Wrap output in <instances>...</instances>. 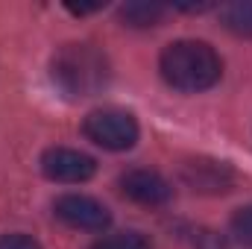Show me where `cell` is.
<instances>
[{
    "instance_id": "cell-1",
    "label": "cell",
    "mask_w": 252,
    "mask_h": 249,
    "mask_svg": "<svg viewBox=\"0 0 252 249\" xmlns=\"http://www.w3.org/2000/svg\"><path fill=\"white\" fill-rule=\"evenodd\" d=\"M158 70L170 88H176L182 94H199V91H208L220 82L223 59L208 41L179 38L161 50Z\"/></svg>"
},
{
    "instance_id": "cell-2",
    "label": "cell",
    "mask_w": 252,
    "mask_h": 249,
    "mask_svg": "<svg viewBox=\"0 0 252 249\" xmlns=\"http://www.w3.org/2000/svg\"><path fill=\"white\" fill-rule=\"evenodd\" d=\"M50 76L67 97H91L100 88H106L112 67L100 47L88 41H70L62 44L50 59Z\"/></svg>"
},
{
    "instance_id": "cell-3",
    "label": "cell",
    "mask_w": 252,
    "mask_h": 249,
    "mask_svg": "<svg viewBox=\"0 0 252 249\" xmlns=\"http://www.w3.org/2000/svg\"><path fill=\"white\" fill-rule=\"evenodd\" d=\"M82 132L91 144L112 150V153H124L135 147L141 129L132 112L118 109V106H103V109L88 112V118L82 121Z\"/></svg>"
},
{
    "instance_id": "cell-4",
    "label": "cell",
    "mask_w": 252,
    "mask_h": 249,
    "mask_svg": "<svg viewBox=\"0 0 252 249\" xmlns=\"http://www.w3.org/2000/svg\"><path fill=\"white\" fill-rule=\"evenodd\" d=\"M53 211L64 226L79 229V232H106L112 226L109 208L88 193H62L53 202Z\"/></svg>"
},
{
    "instance_id": "cell-5",
    "label": "cell",
    "mask_w": 252,
    "mask_h": 249,
    "mask_svg": "<svg viewBox=\"0 0 252 249\" xmlns=\"http://www.w3.org/2000/svg\"><path fill=\"white\" fill-rule=\"evenodd\" d=\"M41 173L50 182L82 185L97 173V161L79 150H70V147H50L41 156Z\"/></svg>"
},
{
    "instance_id": "cell-6",
    "label": "cell",
    "mask_w": 252,
    "mask_h": 249,
    "mask_svg": "<svg viewBox=\"0 0 252 249\" xmlns=\"http://www.w3.org/2000/svg\"><path fill=\"white\" fill-rule=\"evenodd\" d=\"M182 182L199 193H226L235 182V173L226 161L196 156L182 164Z\"/></svg>"
},
{
    "instance_id": "cell-7",
    "label": "cell",
    "mask_w": 252,
    "mask_h": 249,
    "mask_svg": "<svg viewBox=\"0 0 252 249\" xmlns=\"http://www.w3.org/2000/svg\"><path fill=\"white\" fill-rule=\"evenodd\" d=\"M121 190H124V196H129L132 202L150 205V208L164 205V202H170V196H173L170 182H167L161 173L147 170V167L126 170L124 176H121Z\"/></svg>"
},
{
    "instance_id": "cell-8",
    "label": "cell",
    "mask_w": 252,
    "mask_h": 249,
    "mask_svg": "<svg viewBox=\"0 0 252 249\" xmlns=\"http://www.w3.org/2000/svg\"><path fill=\"white\" fill-rule=\"evenodd\" d=\"M220 21L235 35L252 38V0H235V3L220 6Z\"/></svg>"
},
{
    "instance_id": "cell-9",
    "label": "cell",
    "mask_w": 252,
    "mask_h": 249,
    "mask_svg": "<svg viewBox=\"0 0 252 249\" xmlns=\"http://www.w3.org/2000/svg\"><path fill=\"white\" fill-rule=\"evenodd\" d=\"M167 6L161 3H126L121 6V18L126 27H156L164 18Z\"/></svg>"
},
{
    "instance_id": "cell-10",
    "label": "cell",
    "mask_w": 252,
    "mask_h": 249,
    "mask_svg": "<svg viewBox=\"0 0 252 249\" xmlns=\"http://www.w3.org/2000/svg\"><path fill=\"white\" fill-rule=\"evenodd\" d=\"M91 249H153V244L141 232H109V235H100L91 244Z\"/></svg>"
},
{
    "instance_id": "cell-11",
    "label": "cell",
    "mask_w": 252,
    "mask_h": 249,
    "mask_svg": "<svg viewBox=\"0 0 252 249\" xmlns=\"http://www.w3.org/2000/svg\"><path fill=\"white\" fill-rule=\"evenodd\" d=\"M232 235H235L241 244L252 247V205L235 211V217H232Z\"/></svg>"
},
{
    "instance_id": "cell-12",
    "label": "cell",
    "mask_w": 252,
    "mask_h": 249,
    "mask_svg": "<svg viewBox=\"0 0 252 249\" xmlns=\"http://www.w3.org/2000/svg\"><path fill=\"white\" fill-rule=\"evenodd\" d=\"M193 249H229V244L214 229H196L193 232Z\"/></svg>"
},
{
    "instance_id": "cell-13",
    "label": "cell",
    "mask_w": 252,
    "mask_h": 249,
    "mask_svg": "<svg viewBox=\"0 0 252 249\" xmlns=\"http://www.w3.org/2000/svg\"><path fill=\"white\" fill-rule=\"evenodd\" d=\"M0 249H41V244L32 235L12 232V235H0Z\"/></svg>"
},
{
    "instance_id": "cell-14",
    "label": "cell",
    "mask_w": 252,
    "mask_h": 249,
    "mask_svg": "<svg viewBox=\"0 0 252 249\" xmlns=\"http://www.w3.org/2000/svg\"><path fill=\"white\" fill-rule=\"evenodd\" d=\"M97 9H103V3H67V12H73V15H88Z\"/></svg>"
}]
</instances>
